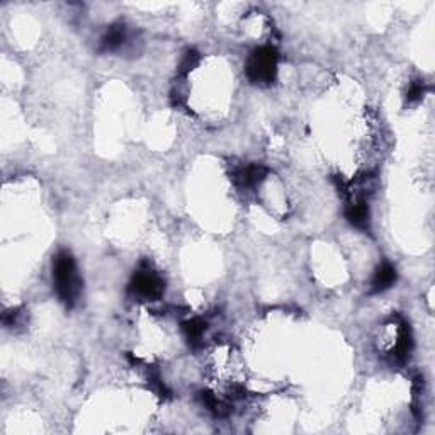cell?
Instances as JSON below:
<instances>
[{
    "mask_svg": "<svg viewBox=\"0 0 435 435\" xmlns=\"http://www.w3.org/2000/svg\"><path fill=\"white\" fill-rule=\"evenodd\" d=\"M206 321L203 318H190L182 323V332H184L186 340L189 342V345L199 347L206 332Z\"/></svg>",
    "mask_w": 435,
    "mask_h": 435,
    "instance_id": "8",
    "label": "cell"
},
{
    "mask_svg": "<svg viewBox=\"0 0 435 435\" xmlns=\"http://www.w3.org/2000/svg\"><path fill=\"white\" fill-rule=\"evenodd\" d=\"M129 293L143 301H156L165 293V281L150 265L143 264L129 281Z\"/></svg>",
    "mask_w": 435,
    "mask_h": 435,
    "instance_id": "3",
    "label": "cell"
},
{
    "mask_svg": "<svg viewBox=\"0 0 435 435\" xmlns=\"http://www.w3.org/2000/svg\"><path fill=\"white\" fill-rule=\"evenodd\" d=\"M345 218L355 228L367 230L369 228V208L362 195H352L349 204L345 208Z\"/></svg>",
    "mask_w": 435,
    "mask_h": 435,
    "instance_id": "6",
    "label": "cell"
},
{
    "mask_svg": "<svg viewBox=\"0 0 435 435\" xmlns=\"http://www.w3.org/2000/svg\"><path fill=\"white\" fill-rule=\"evenodd\" d=\"M198 63H199V53H198V51L187 50L186 53H184V56H182V60H181L179 73H181V75H187V73L193 70V68Z\"/></svg>",
    "mask_w": 435,
    "mask_h": 435,
    "instance_id": "11",
    "label": "cell"
},
{
    "mask_svg": "<svg viewBox=\"0 0 435 435\" xmlns=\"http://www.w3.org/2000/svg\"><path fill=\"white\" fill-rule=\"evenodd\" d=\"M394 282H397V269L393 267L390 262H382L380 267L374 272L372 281H371V294H380L393 288Z\"/></svg>",
    "mask_w": 435,
    "mask_h": 435,
    "instance_id": "7",
    "label": "cell"
},
{
    "mask_svg": "<svg viewBox=\"0 0 435 435\" xmlns=\"http://www.w3.org/2000/svg\"><path fill=\"white\" fill-rule=\"evenodd\" d=\"M53 286L60 301L70 310L82 293V279L78 276L75 259L68 250H60L53 257Z\"/></svg>",
    "mask_w": 435,
    "mask_h": 435,
    "instance_id": "1",
    "label": "cell"
},
{
    "mask_svg": "<svg viewBox=\"0 0 435 435\" xmlns=\"http://www.w3.org/2000/svg\"><path fill=\"white\" fill-rule=\"evenodd\" d=\"M277 63H279V53L276 48H257L247 60V77L252 84L271 85L277 77Z\"/></svg>",
    "mask_w": 435,
    "mask_h": 435,
    "instance_id": "2",
    "label": "cell"
},
{
    "mask_svg": "<svg viewBox=\"0 0 435 435\" xmlns=\"http://www.w3.org/2000/svg\"><path fill=\"white\" fill-rule=\"evenodd\" d=\"M129 41V33L124 23H114L109 26L107 31L101 38V45L99 51L101 53H114V51L123 50Z\"/></svg>",
    "mask_w": 435,
    "mask_h": 435,
    "instance_id": "4",
    "label": "cell"
},
{
    "mask_svg": "<svg viewBox=\"0 0 435 435\" xmlns=\"http://www.w3.org/2000/svg\"><path fill=\"white\" fill-rule=\"evenodd\" d=\"M198 398L201 399L204 407L211 413H215L216 417H226L230 413V404L218 398L216 394H213L211 391H201V393L198 394Z\"/></svg>",
    "mask_w": 435,
    "mask_h": 435,
    "instance_id": "9",
    "label": "cell"
},
{
    "mask_svg": "<svg viewBox=\"0 0 435 435\" xmlns=\"http://www.w3.org/2000/svg\"><path fill=\"white\" fill-rule=\"evenodd\" d=\"M425 92H427V87H425L424 80H413L408 85L407 94H404V99H407L408 104H417L424 99Z\"/></svg>",
    "mask_w": 435,
    "mask_h": 435,
    "instance_id": "10",
    "label": "cell"
},
{
    "mask_svg": "<svg viewBox=\"0 0 435 435\" xmlns=\"http://www.w3.org/2000/svg\"><path fill=\"white\" fill-rule=\"evenodd\" d=\"M233 182L242 189H254L259 184H262L265 177H267V168L260 163H250L238 167L233 172Z\"/></svg>",
    "mask_w": 435,
    "mask_h": 435,
    "instance_id": "5",
    "label": "cell"
}]
</instances>
